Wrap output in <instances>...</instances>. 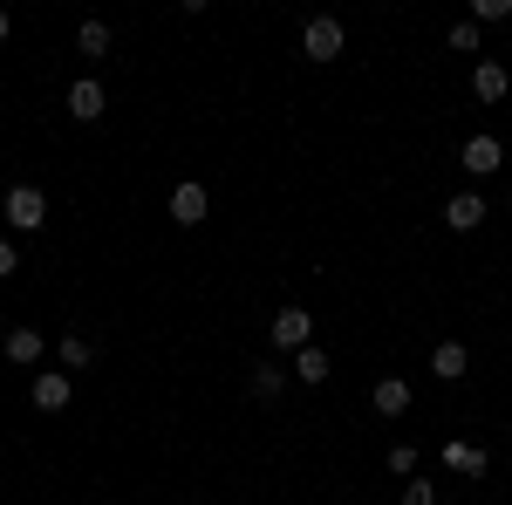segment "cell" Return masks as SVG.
<instances>
[{"label":"cell","instance_id":"1","mask_svg":"<svg viewBox=\"0 0 512 505\" xmlns=\"http://www.w3.org/2000/svg\"><path fill=\"white\" fill-rule=\"evenodd\" d=\"M7 226H14V233H41V226H48L41 185H14V192H7Z\"/></svg>","mask_w":512,"mask_h":505},{"label":"cell","instance_id":"2","mask_svg":"<svg viewBox=\"0 0 512 505\" xmlns=\"http://www.w3.org/2000/svg\"><path fill=\"white\" fill-rule=\"evenodd\" d=\"M342 21H335V14H315V21H308V28H301V55H308V62H335V55H342Z\"/></svg>","mask_w":512,"mask_h":505},{"label":"cell","instance_id":"3","mask_svg":"<svg viewBox=\"0 0 512 505\" xmlns=\"http://www.w3.org/2000/svg\"><path fill=\"white\" fill-rule=\"evenodd\" d=\"M267 342H274V349H308V342H315V314L308 308H280L274 314V328H267Z\"/></svg>","mask_w":512,"mask_h":505},{"label":"cell","instance_id":"4","mask_svg":"<svg viewBox=\"0 0 512 505\" xmlns=\"http://www.w3.org/2000/svg\"><path fill=\"white\" fill-rule=\"evenodd\" d=\"M69 396H76V376L69 369H41L35 376V410H69Z\"/></svg>","mask_w":512,"mask_h":505},{"label":"cell","instance_id":"5","mask_svg":"<svg viewBox=\"0 0 512 505\" xmlns=\"http://www.w3.org/2000/svg\"><path fill=\"white\" fill-rule=\"evenodd\" d=\"M444 465L458 471V478H485L492 458H485V444H472V437H451V444H444Z\"/></svg>","mask_w":512,"mask_h":505},{"label":"cell","instance_id":"6","mask_svg":"<svg viewBox=\"0 0 512 505\" xmlns=\"http://www.w3.org/2000/svg\"><path fill=\"white\" fill-rule=\"evenodd\" d=\"M444 226H451V233H478V226H485V198L458 192L451 205H444Z\"/></svg>","mask_w":512,"mask_h":505},{"label":"cell","instance_id":"7","mask_svg":"<svg viewBox=\"0 0 512 505\" xmlns=\"http://www.w3.org/2000/svg\"><path fill=\"white\" fill-rule=\"evenodd\" d=\"M103 103H110L103 82H89V76L69 82V117H76V123H96V117H103Z\"/></svg>","mask_w":512,"mask_h":505},{"label":"cell","instance_id":"8","mask_svg":"<svg viewBox=\"0 0 512 505\" xmlns=\"http://www.w3.org/2000/svg\"><path fill=\"white\" fill-rule=\"evenodd\" d=\"M506 89H512L506 62H478V69H472V96H478V103H506Z\"/></svg>","mask_w":512,"mask_h":505},{"label":"cell","instance_id":"9","mask_svg":"<svg viewBox=\"0 0 512 505\" xmlns=\"http://www.w3.org/2000/svg\"><path fill=\"white\" fill-rule=\"evenodd\" d=\"M499 164H506V144H499V137H472V144H465V171H472V178H492Z\"/></svg>","mask_w":512,"mask_h":505},{"label":"cell","instance_id":"10","mask_svg":"<svg viewBox=\"0 0 512 505\" xmlns=\"http://www.w3.org/2000/svg\"><path fill=\"white\" fill-rule=\"evenodd\" d=\"M205 205H212V198H205V185H192V178H185V185L171 192V219H178V226H198V219H205Z\"/></svg>","mask_w":512,"mask_h":505},{"label":"cell","instance_id":"11","mask_svg":"<svg viewBox=\"0 0 512 505\" xmlns=\"http://www.w3.org/2000/svg\"><path fill=\"white\" fill-rule=\"evenodd\" d=\"M369 403H376V417H403L410 410V383L403 376H383V383L369 389Z\"/></svg>","mask_w":512,"mask_h":505},{"label":"cell","instance_id":"12","mask_svg":"<svg viewBox=\"0 0 512 505\" xmlns=\"http://www.w3.org/2000/svg\"><path fill=\"white\" fill-rule=\"evenodd\" d=\"M41 355H48V342H41L35 328H7V362H21V369H35Z\"/></svg>","mask_w":512,"mask_h":505},{"label":"cell","instance_id":"13","mask_svg":"<svg viewBox=\"0 0 512 505\" xmlns=\"http://www.w3.org/2000/svg\"><path fill=\"white\" fill-rule=\"evenodd\" d=\"M431 369L444 376V383H458V376L472 369V355H465V342H437V349H431Z\"/></svg>","mask_w":512,"mask_h":505},{"label":"cell","instance_id":"14","mask_svg":"<svg viewBox=\"0 0 512 505\" xmlns=\"http://www.w3.org/2000/svg\"><path fill=\"white\" fill-rule=\"evenodd\" d=\"M294 376H301V383H328V355H321L315 342H308V349L294 355Z\"/></svg>","mask_w":512,"mask_h":505},{"label":"cell","instance_id":"15","mask_svg":"<svg viewBox=\"0 0 512 505\" xmlns=\"http://www.w3.org/2000/svg\"><path fill=\"white\" fill-rule=\"evenodd\" d=\"M89 362H96V349H89L82 335H62V369H69V376H82Z\"/></svg>","mask_w":512,"mask_h":505},{"label":"cell","instance_id":"16","mask_svg":"<svg viewBox=\"0 0 512 505\" xmlns=\"http://www.w3.org/2000/svg\"><path fill=\"white\" fill-rule=\"evenodd\" d=\"M76 48H82V55H110V28H103V21H82Z\"/></svg>","mask_w":512,"mask_h":505},{"label":"cell","instance_id":"17","mask_svg":"<svg viewBox=\"0 0 512 505\" xmlns=\"http://www.w3.org/2000/svg\"><path fill=\"white\" fill-rule=\"evenodd\" d=\"M280 389H287V376H280L274 362H267V369H253V396H260V403H274Z\"/></svg>","mask_w":512,"mask_h":505},{"label":"cell","instance_id":"18","mask_svg":"<svg viewBox=\"0 0 512 505\" xmlns=\"http://www.w3.org/2000/svg\"><path fill=\"white\" fill-rule=\"evenodd\" d=\"M451 48H458V55H478V21H451Z\"/></svg>","mask_w":512,"mask_h":505},{"label":"cell","instance_id":"19","mask_svg":"<svg viewBox=\"0 0 512 505\" xmlns=\"http://www.w3.org/2000/svg\"><path fill=\"white\" fill-rule=\"evenodd\" d=\"M403 505H437V485L431 478H410V485H403Z\"/></svg>","mask_w":512,"mask_h":505},{"label":"cell","instance_id":"20","mask_svg":"<svg viewBox=\"0 0 512 505\" xmlns=\"http://www.w3.org/2000/svg\"><path fill=\"white\" fill-rule=\"evenodd\" d=\"M390 471H396V478H417V451H410V444H396V451H390Z\"/></svg>","mask_w":512,"mask_h":505},{"label":"cell","instance_id":"21","mask_svg":"<svg viewBox=\"0 0 512 505\" xmlns=\"http://www.w3.org/2000/svg\"><path fill=\"white\" fill-rule=\"evenodd\" d=\"M21 267V253H14V246H7V239H0V280H7V273Z\"/></svg>","mask_w":512,"mask_h":505},{"label":"cell","instance_id":"22","mask_svg":"<svg viewBox=\"0 0 512 505\" xmlns=\"http://www.w3.org/2000/svg\"><path fill=\"white\" fill-rule=\"evenodd\" d=\"M0 41H7V14H0Z\"/></svg>","mask_w":512,"mask_h":505}]
</instances>
